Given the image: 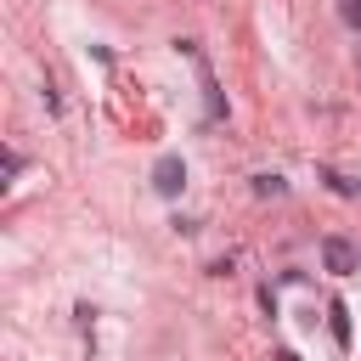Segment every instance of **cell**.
<instances>
[{
  "mask_svg": "<svg viewBox=\"0 0 361 361\" xmlns=\"http://www.w3.org/2000/svg\"><path fill=\"white\" fill-rule=\"evenodd\" d=\"M322 265H327L333 276H355V271H361V248H355L350 237H322Z\"/></svg>",
  "mask_w": 361,
  "mask_h": 361,
  "instance_id": "obj_1",
  "label": "cell"
},
{
  "mask_svg": "<svg viewBox=\"0 0 361 361\" xmlns=\"http://www.w3.org/2000/svg\"><path fill=\"white\" fill-rule=\"evenodd\" d=\"M180 186H186V164H180L175 152H164V158L152 164V192H158V197H180Z\"/></svg>",
  "mask_w": 361,
  "mask_h": 361,
  "instance_id": "obj_2",
  "label": "cell"
},
{
  "mask_svg": "<svg viewBox=\"0 0 361 361\" xmlns=\"http://www.w3.org/2000/svg\"><path fill=\"white\" fill-rule=\"evenodd\" d=\"M327 327H333V344H338V350H350V310H344V299H333V305H327Z\"/></svg>",
  "mask_w": 361,
  "mask_h": 361,
  "instance_id": "obj_3",
  "label": "cell"
},
{
  "mask_svg": "<svg viewBox=\"0 0 361 361\" xmlns=\"http://www.w3.org/2000/svg\"><path fill=\"white\" fill-rule=\"evenodd\" d=\"M248 186H254V197H282V192H288V180H282V175H254Z\"/></svg>",
  "mask_w": 361,
  "mask_h": 361,
  "instance_id": "obj_4",
  "label": "cell"
},
{
  "mask_svg": "<svg viewBox=\"0 0 361 361\" xmlns=\"http://www.w3.org/2000/svg\"><path fill=\"white\" fill-rule=\"evenodd\" d=\"M322 180H327V186H333L338 197H355V192H361V186H355V180H344L338 169H322Z\"/></svg>",
  "mask_w": 361,
  "mask_h": 361,
  "instance_id": "obj_5",
  "label": "cell"
},
{
  "mask_svg": "<svg viewBox=\"0 0 361 361\" xmlns=\"http://www.w3.org/2000/svg\"><path fill=\"white\" fill-rule=\"evenodd\" d=\"M338 17H344V28H361V0H338Z\"/></svg>",
  "mask_w": 361,
  "mask_h": 361,
  "instance_id": "obj_6",
  "label": "cell"
},
{
  "mask_svg": "<svg viewBox=\"0 0 361 361\" xmlns=\"http://www.w3.org/2000/svg\"><path fill=\"white\" fill-rule=\"evenodd\" d=\"M276 361H299V355H293V350H276Z\"/></svg>",
  "mask_w": 361,
  "mask_h": 361,
  "instance_id": "obj_7",
  "label": "cell"
}]
</instances>
